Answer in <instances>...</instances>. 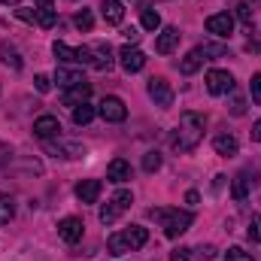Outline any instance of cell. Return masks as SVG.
<instances>
[{
    "label": "cell",
    "instance_id": "obj_40",
    "mask_svg": "<svg viewBox=\"0 0 261 261\" xmlns=\"http://www.w3.org/2000/svg\"><path fill=\"white\" fill-rule=\"evenodd\" d=\"M122 34H125V37H128L130 43H137V40H140V34H137V28H125V31H122Z\"/></svg>",
    "mask_w": 261,
    "mask_h": 261
},
{
    "label": "cell",
    "instance_id": "obj_27",
    "mask_svg": "<svg viewBox=\"0 0 261 261\" xmlns=\"http://www.w3.org/2000/svg\"><path fill=\"white\" fill-rule=\"evenodd\" d=\"M197 52H200L203 58H225V55H228V49H225L222 43H203V46H197Z\"/></svg>",
    "mask_w": 261,
    "mask_h": 261
},
{
    "label": "cell",
    "instance_id": "obj_20",
    "mask_svg": "<svg viewBox=\"0 0 261 261\" xmlns=\"http://www.w3.org/2000/svg\"><path fill=\"white\" fill-rule=\"evenodd\" d=\"M213 149L219 152V155H225V158H231V155H237V137H231V134H216L213 137Z\"/></svg>",
    "mask_w": 261,
    "mask_h": 261
},
{
    "label": "cell",
    "instance_id": "obj_43",
    "mask_svg": "<svg viewBox=\"0 0 261 261\" xmlns=\"http://www.w3.org/2000/svg\"><path fill=\"white\" fill-rule=\"evenodd\" d=\"M197 200H200V197H197V192H189V195H186V203H197Z\"/></svg>",
    "mask_w": 261,
    "mask_h": 261
},
{
    "label": "cell",
    "instance_id": "obj_35",
    "mask_svg": "<svg viewBox=\"0 0 261 261\" xmlns=\"http://www.w3.org/2000/svg\"><path fill=\"white\" fill-rule=\"evenodd\" d=\"M225 261H252V255H249V252H243L240 246H234V249H228Z\"/></svg>",
    "mask_w": 261,
    "mask_h": 261
},
{
    "label": "cell",
    "instance_id": "obj_6",
    "mask_svg": "<svg viewBox=\"0 0 261 261\" xmlns=\"http://www.w3.org/2000/svg\"><path fill=\"white\" fill-rule=\"evenodd\" d=\"M206 91L210 94H231L234 91V76L228 70H210L206 73Z\"/></svg>",
    "mask_w": 261,
    "mask_h": 261
},
{
    "label": "cell",
    "instance_id": "obj_23",
    "mask_svg": "<svg viewBox=\"0 0 261 261\" xmlns=\"http://www.w3.org/2000/svg\"><path fill=\"white\" fill-rule=\"evenodd\" d=\"M252 182H255V179H249V173H246V170H243V173H237V176H234V186H231V195L237 197V200H243V197L249 195Z\"/></svg>",
    "mask_w": 261,
    "mask_h": 261
},
{
    "label": "cell",
    "instance_id": "obj_15",
    "mask_svg": "<svg viewBox=\"0 0 261 261\" xmlns=\"http://www.w3.org/2000/svg\"><path fill=\"white\" fill-rule=\"evenodd\" d=\"M34 15H37L40 28H55L58 24V9L52 6V0H40V6L34 9Z\"/></svg>",
    "mask_w": 261,
    "mask_h": 261
},
{
    "label": "cell",
    "instance_id": "obj_11",
    "mask_svg": "<svg viewBox=\"0 0 261 261\" xmlns=\"http://www.w3.org/2000/svg\"><path fill=\"white\" fill-rule=\"evenodd\" d=\"M119 64L125 73H140L143 67H146V55L137 49V46H125L122 52H119Z\"/></svg>",
    "mask_w": 261,
    "mask_h": 261
},
{
    "label": "cell",
    "instance_id": "obj_21",
    "mask_svg": "<svg viewBox=\"0 0 261 261\" xmlns=\"http://www.w3.org/2000/svg\"><path fill=\"white\" fill-rule=\"evenodd\" d=\"M107 179H113V182H128L130 179V164L125 161V158L110 161V167H107Z\"/></svg>",
    "mask_w": 261,
    "mask_h": 261
},
{
    "label": "cell",
    "instance_id": "obj_31",
    "mask_svg": "<svg viewBox=\"0 0 261 261\" xmlns=\"http://www.w3.org/2000/svg\"><path fill=\"white\" fill-rule=\"evenodd\" d=\"M158 167H161V155H158V152H146V155H143V170L155 173Z\"/></svg>",
    "mask_w": 261,
    "mask_h": 261
},
{
    "label": "cell",
    "instance_id": "obj_1",
    "mask_svg": "<svg viewBox=\"0 0 261 261\" xmlns=\"http://www.w3.org/2000/svg\"><path fill=\"white\" fill-rule=\"evenodd\" d=\"M203 128H206V122H203V116H197V113H182L179 116V128L173 130V149L176 152H192L200 146V140H203Z\"/></svg>",
    "mask_w": 261,
    "mask_h": 261
},
{
    "label": "cell",
    "instance_id": "obj_32",
    "mask_svg": "<svg viewBox=\"0 0 261 261\" xmlns=\"http://www.w3.org/2000/svg\"><path fill=\"white\" fill-rule=\"evenodd\" d=\"M246 234H249V240H252V243H261V216H258V213L249 219V231H246Z\"/></svg>",
    "mask_w": 261,
    "mask_h": 261
},
{
    "label": "cell",
    "instance_id": "obj_42",
    "mask_svg": "<svg viewBox=\"0 0 261 261\" xmlns=\"http://www.w3.org/2000/svg\"><path fill=\"white\" fill-rule=\"evenodd\" d=\"M252 140H255V143H261V119L252 125Z\"/></svg>",
    "mask_w": 261,
    "mask_h": 261
},
{
    "label": "cell",
    "instance_id": "obj_2",
    "mask_svg": "<svg viewBox=\"0 0 261 261\" xmlns=\"http://www.w3.org/2000/svg\"><path fill=\"white\" fill-rule=\"evenodd\" d=\"M149 216H152L155 222H161V228H164V234H167L170 240L182 237V234L192 228V222H195V216H192L189 210H170V206L149 210Z\"/></svg>",
    "mask_w": 261,
    "mask_h": 261
},
{
    "label": "cell",
    "instance_id": "obj_37",
    "mask_svg": "<svg viewBox=\"0 0 261 261\" xmlns=\"http://www.w3.org/2000/svg\"><path fill=\"white\" fill-rule=\"evenodd\" d=\"M228 110H231V116H243L246 113V100L243 97H231V107Z\"/></svg>",
    "mask_w": 261,
    "mask_h": 261
},
{
    "label": "cell",
    "instance_id": "obj_5",
    "mask_svg": "<svg viewBox=\"0 0 261 261\" xmlns=\"http://www.w3.org/2000/svg\"><path fill=\"white\" fill-rule=\"evenodd\" d=\"M97 113L103 116V122H113V125H119V122L128 119V107L122 103V97H113V94L100 100V110Z\"/></svg>",
    "mask_w": 261,
    "mask_h": 261
},
{
    "label": "cell",
    "instance_id": "obj_33",
    "mask_svg": "<svg viewBox=\"0 0 261 261\" xmlns=\"http://www.w3.org/2000/svg\"><path fill=\"white\" fill-rule=\"evenodd\" d=\"M34 85H37V91H40V94L52 91V79H49L46 73H37V76H34Z\"/></svg>",
    "mask_w": 261,
    "mask_h": 261
},
{
    "label": "cell",
    "instance_id": "obj_4",
    "mask_svg": "<svg viewBox=\"0 0 261 261\" xmlns=\"http://www.w3.org/2000/svg\"><path fill=\"white\" fill-rule=\"evenodd\" d=\"M130 200H134V195H130L128 189L116 192V195L110 197V203L100 210V222H103V225H113V222H116V219H119V216H122V213L130 206Z\"/></svg>",
    "mask_w": 261,
    "mask_h": 261
},
{
    "label": "cell",
    "instance_id": "obj_7",
    "mask_svg": "<svg viewBox=\"0 0 261 261\" xmlns=\"http://www.w3.org/2000/svg\"><path fill=\"white\" fill-rule=\"evenodd\" d=\"M149 97L155 100V107H161V110H167L170 103H173V88H170V82L167 79H149Z\"/></svg>",
    "mask_w": 261,
    "mask_h": 261
},
{
    "label": "cell",
    "instance_id": "obj_18",
    "mask_svg": "<svg viewBox=\"0 0 261 261\" xmlns=\"http://www.w3.org/2000/svg\"><path fill=\"white\" fill-rule=\"evenodd\" d=\"M91 97V85L88 82H79V85H73V88H67V94H64V107H79V103H85Z\"/></svg>",
    "mask_w": 261,
    "mask_h": 261
},
{
    "label": "cell",
    "instance_id": "obj_10",
    "mask_svg": "<svg viewBox=\"0 0 261 261\" xmlns=\"http://www.w3.org/2000/svg\"><path fill=\"white\" fill-rule=\"evenodd\" d=\"M206 31H210L213 37L228 40V37L234 34V18H231L228 12H216V15H210V18H206Z\"/></svg>",
    "mask_w": 261,
    "mask_h": 261
},
{
    "label": "cell",
    "instance_id": "obj_12",
    "mask_svg": "<svg viewBox=\"0 0 261 261\" xmlns=\"http://www.w3.org/2000/svg\"><path fill=\"white\" fill-rule=\"evenodd\" d=\"M34 134H37L40 140H52V137H61V122H58L55 116H40V119L34 122Z\"/></svg>",
    "mask_w": 261,
    "mask_h": 261
},
{
    "label": "cell",
    "instance_id": "obj_25",
    "mask_svg": "<svg viewBox=\"0 0 261 261\" xmlns=\"http://www.w3.org/2000/svg\"><path fill=\"white\" fill-rule=\"evenodd\" d=\"M200 64H203V55H200L197 49H192V52L179 61V70H182L186 76H192V73H197V70H200Z\"/></svg>",
    "mask_w": 261,
    "mask_h": 261
},
{
    "label": "cell",
    "instance_id": "obj_3",
    "mask_svg": "<svg viewBox=\"0 0 261 261\" xmlns=\"http://www.w3.org/2000/svg\"><path fill=\"white\" fill-rule=\"evenodd\" d=\"M146 240H149V231H146L143 225H130V228L119 231V234H110L107 249H110L113 255H125V252H134V249H143Z\"/></svg>",
    "mask_w": 261,
    "mask_h": 261
},
{
    "label": "cell",
    "instance_id": "obj_22",
    "mask_svg": "<svg viewBox=\"0 0 261 261\" xmlns=\"http://www.w3.org/2000/svg\"><path fill=\"white\" fill-rule=\"evenodd\" d=\"M0 61L9 67V70H21V58H18V49L12 43H0Z\"/></svg>",
    "mask_w": 261,
    "mask_h": 261
},
{
    "label": "cell",
    "instance_id": "obj_8",
    "mask_svg": "<svg viewBox=\"0 0 261 261\" xmlns=\"http://www.w3.org/2000/svg\"><path fill=\"white\" fill-rule=\"evenodd\" d=\"M88 64L94 67V70H100V73H107V70L113 67V49H110L107 43L88 46Z\"/></svg>",
    "mask_w": 261,
    "mask_h": 261
},
{
    "label": "cell",
    "instance_id": "obj_14",
    "mask_svg": "<svg viewBox=\"0 0 261 261\" xmlns=\"http://www.w3.org/2000/svg\"><path fill=\"white\" fill-rule=\"evenodd\" d=\"M179 46V28H164L155 40V52L158 55H170L173 49Z\"/></svg>",
    "mask_w": 261,
    "mask_h": 261
},
{
    "label": "cell",
    "instance_id": "obj_44",
    "mask_svg": "<svg viewBox=\"0 0 261 261\" xmlns=\"http://www.w3.org/2000/svg\"><path fill=\"white\" fill-rule=\"evenodd\" d=\"M0 3H18V0H0Z\"/></svg>",
    "mask_w": 261,
    "mask_h": 261
},
{
    "label": "cell",
    "instance_id": "obj_39",
    "mask_svg": "<svg viewBox=\"0 0 261 261\" xmlns=\"http://www.w3.org/2000/svg\"><path fill=\"white\" fill-rule=\"evenodd\" d=\"M189 258H192V249H186V246H179V249L170 252V261H189Z\"/></svg>",
    "mask_w": 261,
    "mask_h": 261
},
{
    "label": "cell",
    "instance_id": "obj_34",
    "mask_svg": "<svg viewBox=\"0 0 261 261\" xmlns=\"http://www.w3.org/2000/svg\"><path fill=\"white\" fill-rule=\"evenodd\" d=\"M234 9H237V18H240L243 24H252V9H249V3H237Z\"/></svg>",
    "mask_w": 261,
    "mask_h": 261
},
{
    "label": "cell",
    "instance_id": "obj_16",
    "mask_svg": "<svg viewBox=\"0 0 261 261\" xmlns=\"http://www.w3.org/2000/svg\"><path fill=\"white\" fill-rule=\"evenodd\" d=\"M100 15L107 24H122L125 21V6L119 0H100Z\"/></svg>",
    "mask_w": 261,
    "mask_h": 261
},
{
    "label": "cell",
    "instance_id": "obj_38",
    "mask_svg": "<svg viewBox=\"0 0 261 261\" xmlns=\"http://www.w3.org/2000/svg\"><path fill=\"white\" fill-rule=\"evenodd\" d=\"M197 258H200V261H213V258H216V246H210V243H206V246H200V249H197Z\"/></svg>",
    "mask_w": 261,
    "mask_h": 261
},
{
    "label": "cell",
    "instance_id": "obj_36",
    "mask_svg": "<svg viewBox=\"0 0 261 261\" xmlns=\"http://www.w3.org/2000/svg\"><path fill=\"white\" fill-rule=\"evenodd\" d=\"M249 94H252V100H255V103H261V73L252 76V82H249Z\"/></svg>",
    "mask_w": 261,
    "mask_h": 261
},
{
    "label": "cell",
    "instance_id": "obj_19",
    "mask_svg": "<svg viewBox=\"0 0 261 261\" xmlns=\"http://www.w3.org/2000/svg\"><path fill=\"white\" fill-rule=\"evenodd\" d=\"M55 82H58L61 88H73V85L85 82V76H82V70H76V67H58V70H55Z\"/></svg>",
    "mask_w": 261,
    "mask_h": 261
},
{
    "label": "cell",
    "instance_id": "obj_9",
    "mask_svg": "<svg viewBox=\"0 0 261 261\" xmlns=\"http://www.w3.org/2000/svg\"><path fill=\"white\" fill-rule=\"evenodd\" d=\"M82 234H85L82 219L67 216V219H61V222H58V237H61L64 243H79V240H82Z\"/></svg>",
    "mask_w": 261,
    "mask_h": 261
},
{
    "label": "cell",
    "instance_id": "obj_41",
    "mask_svg": "<svg viewBox=\"0 0 261 261\" xmlns=\"http://www.w3.org/2000/svg\"><path fill=\"white\" fill-rule=\"evenodd\" d=\"M18 18H24V21H37V15H34L31 9H18Z\"/></svg>",
    "mask_w": 261,
    "mask_h": 261
},
{
    "label": "cell",
    "instance_id": "obj_13",
    "mask_svg": "<svg viewBox=\"0 0 261 261\" xmlns=\"http://www.w3.org/2000/svg\"><path fill=\"white\" fill-rule=\"evenodd\" d=\"M46 149L52 155H58V158H82L85 155V146L82 143H64L61 137H58V143H46Z\"/></svg>",
    "mask_w": 261,
    "mask_h": 261
},
{
    "label": "cell",
    "instance_id": "obj_28",
    "mask_svg": "<svg viewBox=\"0 0 261 261\" xmlns=\"http://www.w3.org/2000/svg\"><path fill=\"white\" fill-rule=\"evenodd\" d=\"M12 216H15V203H12V197L0 195V225H9Z\"/></svg>",
    "mask_w": 261,
    "mask_h": 261
},
{
    "label": "cell",
    "instance_id": "obj_24",
    "mask_svg": "<svg viewBox=\"0 0 261 261\" xmlns=\"http://www.w3.org/2000/svg\"><path fill=\"white\" fill-rule=\"evenodd\" d=\"M52 52H55V58L64 61V64H79V49H70L67 43H55Z\"/></svg>",
    "mask_w": 261,
    "mask_h": 261
},
{
    "label": "cell",
    "instance_id": "obj_26",
    "mask_svg": "<svg viewBox=\"0 0 261 261\" xmlns=\"http://www.w3.org/2000/svg\"><path fill=\"white\" fill-rule=\"evenodd\" d=\"M91 119H94V107H88V103L73 107V125H88Z\"/></svg>",
    "mask_w": 261,
    "mask_h": 261
},
{
    "label": "cell",
    "instance_id": "obj_17",
    "mask_svg": "<svg viewBox=\"0 0 261 261\" xmlns=\"http://www.w3.org/2000/svg\"><path fill=\"white\" fill-rule=\"evenodd\" d=\"M103 192V186H100V179H82L79 186H76V197L82 200V203H94L97 197Z\"/></svg>",
    "mask_w": 261,
    "mask_h": 261
},
{
    "label": "cell",
    "instance_id": "obj_29",
    "mask_svg": "<svg viewBox=\"0 0 261 261\" xmlns=\"http://www.w3.org/2000/svg\"><path fill=\"white\" fill-rule=\"evenodd\" d=\"M73 24H76L79 31H85V34H88V31L94 28V18H91V12H88V9H82V12H76V18H73Z\"/></svg>",
    "mask_w": 261,
    "mask_h": 261
},
{
    "label": "cell",
    "instance_id": "obj_30",
    "mask_svg": "<svg viewBox=\"0 0 261 261\" xmlns=\"http://www.w3.org/2000/svg\"><path fill=\"white\" fill-rule=\"evenodd\" d=\"M143 28L146 31H158L161 28V15L155 9H143Z\"/></svg>",
    "mask_w": 261,
    "mask_h": 261
}]
</instances>
